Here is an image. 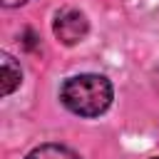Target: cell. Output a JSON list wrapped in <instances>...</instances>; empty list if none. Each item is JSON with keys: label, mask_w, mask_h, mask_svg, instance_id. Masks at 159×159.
<instances>
[{"label": "cell", "mask_w": 159, "mask_h": 159, "mask_svg": "<svg viewBox=\"0 0 159 159\" xmlns=\"http://www.w3.org/2000/svg\"><path fill=\"white\" fill-rule=\"evenodd\" d=\"M154 159H159V157H154Z\"/></svg>", "instance_id": "6"}, {"label": "cell", "mask_w": 159, "mask_h": 159, "mask_svg": "<svg viewBox=\"0 0 159 159\" xmlns=\"http://www.w3.org/2000/svg\"><path fill=\"white\" fill-rule=\"evenodd\" d=\"M25 159H80V157L70 147H62V144H40Z\"/></svg>", "instance_id": "4"}, {"label": "cell", "mask_w": 159, "mask_h": 159, "mask_svg": "<svg viewBox=\"0 0 159 159\" xmlns=\"http://www.w3.org/2000/svg\"><path fill=\"white\" fill-rule=\"evenodd\" d=\"M52 32H55V37H57L60 42H65V45H77V42H82V40L87 37V32H89V20H87V15H84L82 10H77V7H65V10H60V12L55 15V20H52Z\"/></svg>", "instance_id": "2"}, {"label": "cell", "mask_w": 159, "mask_h": 159, "mask_svg": "<svg viewBox=\"0 0 159 159\" xmlns=\"http://www.w3.org/2000/svg\"><path fill=\"white\" fill-rule=\"evenodd\" d=\"M112 82L102 75H75L60 89L62 104L80 117H99L112 104Z\"/></svg>", "instance_id": "1"}, {"label": "cell", "mask_w": 159, "mask_h": 159, "mask_svg": "<svg viewBox=\"0 0 159 159\" xmlns=\"http://www.w3.org/2000/svg\"><path fill=\"white\" fill-rule=\"evenodd\" d=\"M20 82H22V70H20V65L5 52V55H2V97L12 94V92L20 87Z\"/></svg>", "instance_id": "3"}, {"label": "cell", "mask_w": 159, "mask_h": 159, "mask_svg": "<svg viewBox=\"0 0 159 159\" xmlns=\"http://www.w3.org/2000/svg\"><path fill=\"white\" fill-rule=\"evenodd\" d=\"M22 2H27V0H2L5 7H17V5H22Z\"/></svg>", "instance_id": "5"}]
</instances>
